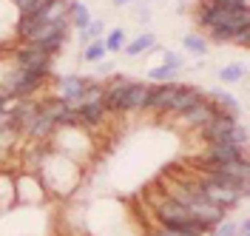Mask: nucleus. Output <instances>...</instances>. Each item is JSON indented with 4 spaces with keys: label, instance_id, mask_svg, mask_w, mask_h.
<instances>
[{
    "label": "nucleus",
    "instance_id": "36",
    "mask_svg": "<svg viewBox=\"0 0 250 236\" xmlns=\"http://www.w3.org/2000/svg\"><path fill=\"white\" fill-rule=\"evenodd\" d=\"M114 6H131V3H137V0H111Z\"/></svg>",
    "mask_w": 250,
    "mask_h": 236
},
{
    "label": "nucleus",
    "instance_id": "26",
    "mask_svg": "<svg viewBox=\"0 0 250 236\" xmlns=\"http://www.w3.org/2000/svg\"><path fill=\"white\" fill-rule=\"evenodd\" d=\"M88 40H103V34H105V20H100V17H94L91 23L83 29Z\"/></svg>",
    "mask_w": 250,
    "mask_h": 236
},
{
    "label": "nucleus",
    "instance_id": "2",
    "mask_svg": "<svg viewBox=\"0 0 250 236\" xmlns=\"http://www.w3.org/2000/svg\"><path fill=\"white\" fill-rule=\"evenodd\" d=\"M145 97H148V83L128 80L125 74L114 71V80L105 83V91H103V108L105 114H131V111L142 114Z\"/></svg>",
    "mask_w": 250,
    "mask_h": 236
},
{
    "label": "nucleus",
    "instance_id": "8",
    "mask_svg": "<svg viewBox=\"0 0 250 236\" xmlns=\"http://www.w3.org/2000/svg\"><path fill=\"white\" fill-rule=\"evenodd\" d=\"M54 131H57V126H54V120L48 117V111L37 103V111L31 114V120L23 126V131H20V137L26 142H34V145H43V142H48L51 137H54Z\"/></svg>",
    "mask_w": 250,
    "mask_h": 236
},
{
    "label": "nucleus",
    "instance_id": "25",
    "mask_svg": "<svg viewBox=\"0 0 250 236\" xmlns=\"http://www.w3.org/2000/svg\"><path fill=\"white\" fill-rule=\"evenodd\" d=\"M176 74H179V71H173L168 65H154V68H148V80H151V83H176Z\"/></svg>",
    "mask_w": 250,
    "mask_h": 236
},
{
    "label": "nucleus",
    "instance_id": "28",
    "mask_svg": "<svg viewBox=\"0 0 250 236\" xmlns=\"http://www.w3.org/2000/svg\"><path fill=\"white\" fill-rule=\"evenodd\" d=\"M210 6H219V9H250L248 0H208Z\"/></svg>",
    "mask_w": 250,
    "mask_h": 236
},
{
    "label": "nucleus",
    "instance_id": "24",
    "mask_svg": "<svg viewBox=\"0 0 250 236\" xmlns=\"http://www.w3.org/2000/svg\"><path fill=\"white\" fill-rule=\"evenodd\" d=\"M162 65H168V68H173V71H182V68H188V57L185 54H179V51H171V48H162Z\"/></svg>",
    "mask_w": 250,
    "mask_h": 236
},
{
    "label": "nucleus",
    "instance_id": "35",
    "mask_svg": "<svg viewBox=\"0 0 250 236\" xmlns=\"http://www.w3.org/2000/svg\"><path fill=\"white\" fill-rule=\"evenodd\" d=\"M12 103H15V100H9V97L0 94V120L6 117V111H9V106H12Z\"/></svg>",
    "mask_w": 250,
    "mask_h": 236
},
{
    "label": "nucleus",
    "instance_id": "9",
    "mask_svg": "<svg viewBox=\"0 0 250 236\" xmlns=\"http://www.w3.org/2000/svg\"><path fill=\"white\" fill-rule=\"evenodd\" d=\"M196 185H199V191H202V196L208 199V202L222 208V211H228V214L245 202L242 193H236V191H230V188H222V185H216V182H208V179L199 176V173H196Z\"/></svg>",
    "mask_w": 250,
    "mask_h": 236
},
{
    "label": "nucleus",
    "instance_id": "6",
    "mask_svg": "<svg viewBox=\"0 0 250 236\" xmlns=\"http://www.w3.org/2000/svg\"><path fill=\"white\" fill-rule=\"evenodd\" d=\"M91 77L85 74H57L54 77V88H57V100H62L65 106L77 108L85 103V88H88Z\"/></svg>",
    "mask_w": 250,
    "mask_h": 236
},
{
    "label": "nucleus",
    "instance_id": "14",
    "mask_svg": "<svg viewBox=\"0 0 250 236\" xmlns=\"http://www.w3.org/2000/svg\"><path fill=\"white\" fill-rule=\"evenodd\" d=\"M40 106L48 111V117L54 120V126H57V128H74V126H80V123H77V108L65 106V103L57 100V97L40 100Z\"/></svg>",
    "mask_w": 250,
    "mask_h": 236
},
{
    "label": "nucleus",
    "instance_id": "5",
    "mask_svg": "<svg viewBox=\"0 0 250 236\" xmlns=\"http://www.w3.org/2000/svg\"><path fill=\"white\" fill-rule=\"evenodd\" d=\"M199 140L202 142H236L242 148H248V126L236 117V114H216L208 126L199 128Z\"/></svg>",
    "mask_w": 250,
    "mask_h": 236
},
{
    "label": "nucleus",
    "instance_id": "30",
    "mask_svg": "<svg viewBox=\"0 0 250 236\" xmlns=\"http://www.w3.org/2000/svg\"><path fill=\"white\" fill-rule=\"evenodd\" d=\"M233 46H239V48H248V43H250V26L248 29H239V32L233 34V40H230Z\"/></svg>",
    "mask_w": 250,
    "mask_h": 236
},
{
    "label": "nucleus",
    "instance_id": "29",
    "mask_svg": "<svg viewBox=\"0 0 250 236\" xmlns=\"http://www.w3.org/2000/svg\"><path fill=\"white\" fill-rule=\"evenodd\" d=\"M15 3V9H17V15L23 17V15H29V12H34L43 0H12Z\"/></svg>",
    "mask_w": 250,
    "mask_h": 236
},
{
    "label": "nucleus",
    "instance_id": "32",
    "mask_svg": "<svg viewBox=\"0 0 250 236\" xmlns=\"http://www.w3.org/2000/svg\"><path fill=\"white\" fill-rule=\"evenodd\" d=\"M134 17H137V23H148V20H151V9H148L145 3H137V9H134Z\"/></svg>",
    "mask_w": 250,
    "mask_h": 236
},
{
    "label": "nucleus",
    "instance_id": "13",
    "mask_svg": "<svg viewBox=\"0 0 250 236\" xmlns=\"http://www.w3.org/2000/svg\"><path fill=\"white\" fill-rule=\"evenodd\" d=\"M65 40H68V23H57V26H46V29L37 34L34 40H29V43H34L37 48H43L46 54L54 57V54L65 46Z\"/></svg>",
    "mask_w": 250,
    "mask_h": 236
},
{
    "label": "nucleus",
    "instance_id": "34",
    "mask_svg": "<svg viewBox=\"0 0 250 236\" xmlns=\"http://www.w3.org/2000/svg\"><path fill=\"white\" fill-rule=\"evenodd\" d=\"M151 234L154 236H188V234H182V231H171V228H156Z\"/></svg>",
    "mask_w": 250,
    "mask_h": 236
},
{
    "label": "nucleus",
    "instance_id": "7",
    "mask_svg": "<svg viewBox=\"0 0 250 236\" xmlns=\"http://www.w3.org/2000/svg\"><path fill=\"white\" fill-rule=\"evenodd\" d=\"M9 60H12L17 68H26V71H46V74H51V65H54V57L46 54L43 48H37L34 43L17 46L15 51L9 54Z\"/></svg>",
    "mask_w": 250,
    "mask_h": 236
},
{
    "label": "nucleus",
    "instance_id": "15",
    "mask_svg": "<svg viewBox=\"0 0 250 236\" xmlns=\"http://www.w3.org/2000/svg\"><path fill=\"white\" fill-rule=\"evenodd\" d=\"M216 114H222V111H219L216 106H213V103L208 100V97H205L199 106H193L190 111H185V114L179 117V123H182L185 128H193V131H199V128L208 126V123H210V120H213Z\"/></svg>",
    "mask_w": 250,
    "mask_h": 236
},
{
    "label": "nucleus",
    "instance_id": "19",
    "mask_svg": "<svg viewBox=\"0 0 250 236\" xmlns=\"http://www.w3.org/2000/svg\"><path fill=\"white\" fill-rule=\"evenodd\" d=\"M91 20H94L91 9H88L83 0H68V26H74L77 32H83Z\"/></svg>",
    "mask_w": 250,
    "mask_h": 236
},
{
    "label": "nucleus",
    "instance_id": "22",
    "mask_svg": "<svg viewBox=\"0 0 250 236\" xmlns=\"http://www.w3.org/2000/svg\"><path fill=\"white\" fill-rule=\"evenodd\" d=\"M182 46H185V51H190V54L205 57V54H208V37H202V34H196V32L182 34Z\"/></svg>",
    "mask_w": 250,
    "mask_h": 236
},
{
    "label": "nucleus",
    "instance_id": "21",
    "mask_svg": "<svg viewBox=\"0 0 250 236\" xmlns=\"http://www.w3.org/2000/svg\"><path fill=\"white\" fill-rule=\"evenodd\" d=\"M125 43H128V34H125V29H111V32L103 34V46H105V51L108 54H120L125 48Z\"/></svg>",
    "mask_w": 250,
    "mask_h": 236
},
{
    "label": "nucleus",
    "instance_id": "27",
    "mask_svg": "<svg viewBox=\"0 0 250 236\" xmlns=\"http://www.w3.org/2000/svg\"><path fill=\"white\" fill-rule=\"evenodd\" d=\"M210 236H239L236 234V219H222L216 228L210 231Z\"/></svg>",
    "mask_w": 250,
    "mask_h": 236
},
{
    "label": "nucleus",
    "instance_id": "10",
    "mask_svg": "<svg viewBox=\"0 0 250 236\" xmlns=\"http://www.w3.org/2000/svg\"><path fill=\"white\" fill-rule=\"evenodd\" d=\"M205 100V88L199 86H188V83H176V91H173V100L168 106V114L165 117H182L185 111H190L193 106H199Z\"/></svg>",
    "mask_w": 250,
    "mask_h": 236
},
{
    "label": "nucleus",
    "instance_id": "3",
    "mask_svg": "<svg viewBox=\"0 0 250 236\" xmlns=\"http://www.w3.org/2000/svg\"><path fill=\"white\" fill-rule=\"evenodd\" d=\"M196 26L202 29V32H230L236 34L239 29H248L250 26V12L248 9H219V6H210L208 0L199 3V9H196Z\"/></svg>",
    "mask_w": 250,
    "mask_h": 236
},
{
    "label": "nucleus",
    "instance_id": "33",
    "mask_svg": "<svg viewBox=\"0 0 250 236\" xmlns=\"http://www.w3.org/2000/svg\"><path fill=\"white\" fill-rule=\"evenodd\" d=\"M236 234L239 236H250V219L248 216H242V219L236 222Z\"/></svg>",
    "mask_w": 250,
    "mask_h": 236
},
{
    "label": "nucleus",
    "instance_id": "1",
    "mask_svg": "<svg viewBox=\"0 0 250 236\" xmlns=\"http://www.w3.org/2000/svg\"><path fill=\"white\" fill-rule=\"evenodd\" d=\"M37 179L46 193H54V196H68L74 193V188L83 179V165L74 162L71 157H65L54 148H46V157L37 168Z\"/></svg>",
    "mask_w": 250,
    "mask_h": 236
},
{
    "label": "nucleus",
    "instance_id": "23",
    "mask_svg": "<svg viewBox=\"0 0 250 236\" xmlns=\"http://www.w3.org/2000/svg\"><path fill=\"white\" fill-rule=\"evenodd\" d=\"M105 46H103V40H91L88 46H83V63H91V65H97V63H103L105 60Z\"/></svg>",
    "mask_w": 250,
    "mask_h": 236
},
{
    "label": "nucleus",
    "instance_id": "20",
    "mask_svg": "<svg viewBox=\"0 0 250 236\" xmlns=\"http://www.w3.org/2000/svg\"><path fill=\"white\" fill-rule=\"evenodd\" d=\"M216 77H219V83H222V86H233V83H242V80L248 77V65H245V63L222 65Z\"/></svg>",
    "mask_w": 250,
    "mask_h": 236
},
{
    "label": "nucleus",
    "instance_id": "12",
    "mask_svg": "<svg viewBox=\"0 0 250 236\" xmlns=\"http://www.w3.org/2000/svg\"><path fill=\"white\" fill-rule=\"evenodd\" d=\"M176 83H148V97H145V111L154 117H165L168 106L173 100Z\"/></svg>",
    "mask_w": 250,
    "mask_h": 236
},
{
    "label": "nucleus",
    "instance_id": "4",
    "mask_svg": "<svg viewBox=\"0 0 250 236\" xmlns=\"http://www.w3.org/2000/svg\"><path fill=\"white\" fill-rule=\"evenodd\" d=\"M154 216H156V222H159V228L182 231V234H188V236H208V234H210L202 222H199L193 214H190V211H188L185 205L173 202L171 196H162V199H156Z\"/></svg>",
    "mask_w": 250,
    "mask_h": 236
},
{
    "label": "nucleus",
    "instance_id": "18",
    "mask_svg": "<svg viewBox=\"0 0 250 236\" xmlns=\"http://www.w3.org/2000/svg\"><path fill=\"white\" fill-rule=\"evenodd\" d=\"M151 48H156V34L154 32H140L134 40H128L125 43V48H123V54L125 57H142L145 51H151Z\"/></svg>",
    "mask_w": 250,
    "mask_h": 236
},
{
    "label": "nucleus",
    "instance_id": "11",
    "mask_svg": "<svg viewBox=\"0 0 250 236\" xmlns=\"http://www.w3.org/2000/svg\"><path fill=\"white\" fill-rule=\"evenodd\" d=\"M245 157H248V148L236 142H210L202 151V165H225V162H236Z\"/></svg>",
    "mask_w": 250,
    "mask_h": 236
},
{
    "label": "nucleus",
    "instance_id": "16",
    "mask_svg": "<svg viewBox=\"0 0 250 236\" xmlns=\"http://www.w3.org/2000/svg\"><path fill=\"white\" fill-rule=\"evenodd\" d=\"M103 120H105L103 103H83V106H77L80 128H97V126H103Z\"/></svg>",
    "mask_w": 250,
    "mask_h": 236
},
{
    "label": "nucleus",
    "instance_id": "38",
    "mask_svg": "<svg viewBox=\"0 0 250 236\" xmlns=\"http://www.w3.org/2000/svg\"><path fill=\"white\" fill-rule=\"evenodd\" d=\"M182 3H185V0H182Z\"/></svg>",
    "mask_w": 250,
    "mask_h": 236
},
{
    "label": "nucleus",
    "instance_id": "37",
    "mask_svg": "<svg viewBox=\"0 0 250 236\" xmlns=\"http://www.w3.org/2000/svg\"><path fill=\"white\" fill-rule=\"evenodd\" d=\"M148 236H154V234H148Z\"/></svg>",
    "mask_w": 250,
    "mask_h": 236
},
{
    "label": "nucleus",
    "instance_id": "17",
    "mask_svg": "<svg viewBox=\"0 0 250 236\" xmlns=\"http://www.w3.org/2000/svg\"><path fill=\"white\" fill-rule=\"evenodd\" d=\"M205 97L216 106L219 111H225V114H236L239 117V111H242V103H239V97H233L230 91H225V88H208Z\"/></svg>",
    "mask_w": 250,
    "mask_h": 236
},
{
    "label": "nucleus",
    "instance_id": "31",
    "mask_svg": "<svg viewBox=\"0 0 250 236\" xmlns=\"http://www.w3.org/2000/svg\"><path fill=\"white\" fill-rule=\"evenodd\" d=\"M114 71H117V65H114V63H105V60L94 65V77H108V74H114Z\"/></svg>",
    "mask_w": 250,
    "mask_h": 236
}]
</instances>
